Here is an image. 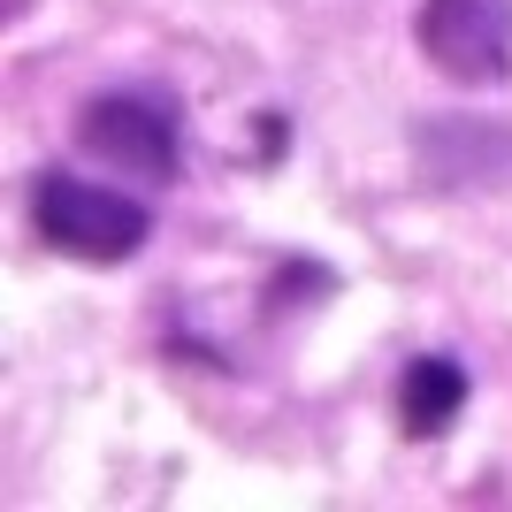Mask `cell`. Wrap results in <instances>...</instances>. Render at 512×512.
<instances>
[{"label":"cell","instance_id":"1","mask_svg":"<svg viewBox=\"0 0 512 512\" xmlns=\"http://www.w3.org/2000/svg\"><path fill=\"white\" fill-rule=\"evenodd\" d=\"M31 230H39V245H54V253H69V260L115 268V260L146 253L153 207L115 192V184H92V176L39 169L31 176Z\"/></svg>","mask_w":512,"mask_h":512},{"label":"cell","instance_id":"2","mask_svg":"<svg viewBox=\"0 0 512 512\" xmlns=\"http://www.w3.org/2000/svg\"><path fill=\"white\" fill-rule=\"evenodd\" d=\"M69 138H77L92 161H107V169H123V176H146V184H169V176L184 169V123H176V107L161 100V92H146V85L92 92V100L77 107Z\"/></svg>","mask_w":512,"mask_h":512},{"label":"cell","instance_id":"3","mask_svg":"<svg viewBox=\"0 0 512 512\" xmlns=\"http://www.w3.org/2000/svg\"><path fill=\"white\" fill-rule=\"evenodd\" d=\"M413 46L436 77L490 92L512 77V0H421Z\"/></svg>","mask_w":512,"mask_h":512},{"label":"cell","instance_id":"4","mask_svg":"<svg viewBox=\"0 0 512 512\" xmlns=\"http://www.w3.org/2000/svg\"><path fill=\"white\" fill-rule=\"evenodd\" d=\"M474 383L467 367L451 360V352H421V360H406V375H398V428H406L413 444H428V436H444L459 413H467Z\"/></svg>","mask_w":512,"mask_h":512},{"label":"cell","instance_id":"5","mask_svg":"<svg viewBox=\"0 0 512 512\" xmlns=\"http://www.w3.org/2000/svg\"><path fill=\"white\" fill-rule=\"evenodd\" d=\"M337 291V276L321 268V260H283V276H268V314L276 306H314Z\"/></svg>","mask_w":512,"mask_h":512}]
</instances>
